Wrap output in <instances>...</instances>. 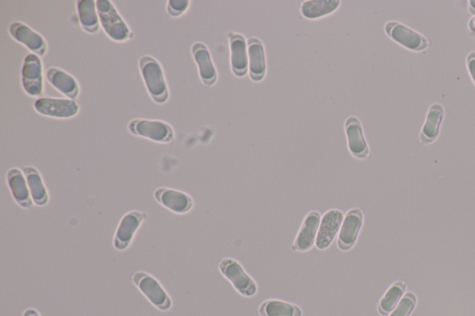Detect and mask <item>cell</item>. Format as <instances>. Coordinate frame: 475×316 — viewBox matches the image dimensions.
Wrapping results in <instances>:
<instances>
[{"label":"cell","instance_id":"4","mask_svg":"<svg viewBox=\"0 0 475 316\" xmlns=\"http://www.w3.org/2000/svg\"><path fill=\"white\" fill-rule=\"evenodd\" d=\"M218 267L222 275L229 281L240 294L246 297H252L257 294V284L238 261L232 258H225L221 260Z\"/></svg>","mask_w":475,"mask_h":316},{"label":"cell","instance_id":"11","mask_svg":"<svg viewBox=\"0 0 475 316\" xmlns=\"http://www.w3.org/2000/svg\"><path fill=\"white\" fill-rule=\"evenodd\" d=\"M344 218V214L336 209L330 210L323 215L316 240V246L319 250H326L330 247L341 229Z\"/></svg>","mask_w":475,"mask_h":316},{"label":"cell","instance_id":"2","mask_svg":"<svg viewBox=\"0 0 475 316\" xmlns=\"http://www.w3.org/2000/svg\"><path fill=\"white\" fill-rule=\"evenodd\" d=\"M96 5L101 27L112 40L122 43L133 38L134 33L118 13L114 3L110 0H98Z\"/></svg>","mask_w":475,"mask_h":316},{"label":"cell","instance_id":"15","mask_svg":"<svg viewBox=\"0 0 475 316\" xmlns=\"http://www.w3.org/2000/svg\"><path fill=\"white\" fill-rule=\"evenodd\" d=\"M191 52L198 66L202 82L206 86H212L218 79V74L211 58L209 49L204 44L197 42L191 47Z\"/></svg>","mask_w":475,"mask_h":316},{"label":"cell","instance_id":"9","mask_svg":"<svg viewBox=\"0 0 475 316\" xmlns=\"http://www.w3.org/2000/svg\"><path fill=\"white\" fill-rule=\"evenodd\" d=\"M385 31L393 40L413 52H421L429 46V41L425 38L399 22H388Z\"/></svg>","mask_w":475,"mask_h":316},{"label":"cell","instance_id":"23","mask_svg":"<svg viewBox=\"0 0 475 316\" xmlns=\"http://www.w3.org/2000/svg\"><path fill=\"white\" fill-rule=\"evenodd\" d=\"M444 118V108L439 103H435L428 111L425 125L421 130L420 139L421 143H430L437 138L441 123Z\"/></svg>","mask_w":475,"mask_h":316},{"label":"cell","instance_id":"22","mask_svg":"<svg viewBox=\"0 0 475 316\" xmlns=\"http://www.w3.org/2000/svg\"><path fill=\"white\" fill-rule=\"evenodd\" d=\"M22 170H24L33 203L38 206L47 205L49 203V193L46 187L44 186L40 173L32 166H25L22 168Z\"/></svg>","mask_w":475,"mask_h":316},{"label":"cell","instance_id":"12","mask_svg":"<svg viewBox=\"0 0 475 316\" xmlns=\"http://www.w3.org/2000/svg\"><path fill=\"white\" fill-rule=\"evenodd\" d=\"M146 218L147 214L137 211L129 212L122 218L114 239V246L116 250L123 251L128 248L135 233Z\"/></svg>","mask_w":475,"mask_h":316},{"label":"cell","instance_id":"32","mask_svg":"<svg viewBox=\"0 0 475 316\" xmlns=\"http://www.w3.org/2000/svg\"><path fill=\"white\" fill-rule=\"evenodd\" d=\"M471 13L475 14V1H470V7H469Z\"/></svg>","mask_w":475,"mask_h":316},{"label":"cell","instance_id":"21","mask_svg":"<svg viewBox=\"0 0 475 316\" xmlns=\"http://www.w3.org/2000/svg\"><path fill=\"white\" fill-rule=\"evenodd\" d=\"M77 4L81 26L86 33L96 35L100 31V26L96 1L94 0H80Z\"/></svg>","mask_w":475,"mask_h":316},{"label":"cell","instance_id":"17","mask_svg":"<svg viewBox=\"0 0 475 316\" xmlns=\"http://www.w3.org/2000/svg\"><path fill=\"white\" fill-rule=\"evenodd\" d=\"M345 130L350 152L356 158H366L369 155V147L365 141L363 129L359 119L354 116L347 118L345 122Z\"/></svg>","mask_w":475,"mask_h":316},{"label":"cell","instance_id":"19","mask_svg":"<svg viewBox=\"0 0 475 316\" xmlns=\"http://www.w3.org/2000/svg\"><path fill=\"white\" fill-rule=\"evenodd\" d=\"M25 175L17 168H13L8 172L7 181L14 200L22 208H32L33 200L30 198V190L28 187Z\"/></svg>","mask_w":475,"mask_h":316},{"label":"cell","instance_id":"27","mask_svg":"<svg viewBox=\"0 0 475 316\" xmlns=\"http://www.w3.org/2000/svg\"><path fill=\"white\" fill-rule=\"evenodd\" d=\"M416 299L412 294H407L393 310L390 316H409L414 309Z\"/></svg>","mask_w":475,"mask_h":316},{"label":"cell","instance_id":"3","mask_svg":"<svg viewBox=\"0 0 475 316\" xmlns=\"http://www.w3.org/2000/svg\"><path fill=\"white\" fill-rule=\"evenodd\" d=\"M132 135L150 139L157 143H173L175 139L173 128L167 123L154 120L135 119L128 124Z\"/></svg>","mask_w":475,"mask_h":316},{"label":"cell","instance_id":"18","mask_svg":"<svg viewBox=\"0 0 475 316\" xmlns=\"http://www.w3.org/2000/svg\"><path fill=\"white\" fill-rule=\"evenodd\" d=\"M230 52H232V68L239 77H243L248 72V49L246 38L238 33H230Z\"/></svg>","mask_w":475,"mask_h":316},{"label":"cell","instance_id":"14","mask_svg":"<svg viewBox=\"0 0 475 316\" xmlns=\"http://www.w3.org/2000/svg\"><path fill=\"white\" fill-rule=\"evenodd\" d=\"M154 198L161 205L176 214H186L193 206V198L186 193L167 187L157 189Z\"/></svg>","mask_w":475,"mask_h":316},{"label":"cell","instance_id":"6","mask_svg":"<svg viewBox=\"0 0 475 316\" xmlns=\"http://www.w3.org/2000/svg\"><path fill=\"white\" fill-rule=\"evenodd\" d=\"M133 282L148 300L161 311H167L172 306L169 296L153 276L137 272L133 276Z\"/></svg>","mask_w":475,"mask_h":316},{"label":"cell","instance_id":"20","mask_svg":"<svg viewBox=\"0 0 475 316\" xmlns=\"http://www.w3.org/2000/svg\"><path fill=\"white\" fill-rule=\"evenodd\" d=\"M248 58L250 77L255 82H259L265 77L266 72L265 50L259 39H248Z\"/></svg>","mask_w":475,"mask_h":316},{"label":"cell","instance_id":"26","mask_svg":"<svg viewBox=\"0 0 475 316\" xmlns=\"http://www.w3.org/2000/svg\"><path fill=\"white\" fill-rule=\"evenodd\" d=\"M405 287L403 282H398L387 290L379 304V311L382 315H386L395 310L404 294Z\"/></svg>","mask_w":475,"mask_h":316},{"label":"cell","instance_id":"5","mask_svg":"<svg viewBox=\"0 0 475 316\" xmlns=\"http://www.w3.org/2000/svg\"><path fill=\"white\" fill-rule=\"evenodd\" d=\"M22 85L30 97H39L44 92L43 64L33 53L25 56L22 67Z\"/></svg>","mask_w":475,"mask_h":316},{"label":"cell","instance_id":"24","mask_svg":"<svg viewBox=\"0 0 475 316\" xmlns=\"http://www.w3.org/2000/svg\"><path fill=\"white\" fill-rule=\"evenodd\" d=\"M339 6L338 0H309L301 6V13L306 19H319L333 13Z\"/></svg>","mask_w":475,"mask_h":316},{"label":"cell","instance_id":"16","mask_svg":"<svg viewBox=\"0 0 475 316\" xmlns=\"http://www.w3.org/2000/svg\"><path fill=\"white\" fill-rule=\"evenodd\" d=\"M47 80L55 89L68 97L77 100L80 96V85L77 79L63 70L52 67L47 71Z\"/></svg>","mask_w":475,"mask_h":316},{"label":"cell","instance_id":"7","mask_svg":"<svg viewBox=\"0 0 475 316\" xmlns=\"http://www.w3.org/2000/svg\"><path fill=\"white\" fill-rule=\"evenodd\" d=\"M35 110L41 116L56 119H70L80 111V105L75 100L41 97L33 104Z\"/></svg>","mask_w":475,"mask_h":316},{"label":"cell","instance_id":"31","mask_svg":"<svg viewBox=\"0 0 475 316\" xmlns=\"http://www.w3.org/2000/svg\"><path fill=\"white\" fill-rule=\"evenodd\" d=\"M472 32L475 33V16L471 19L470 24H469Z\"/></svg>","mask_w":475,"mask_h":316},{"label":"cell","instance_id":"13","mask_svg":"<svg viewBox=\"0 0 475 316\" xmlns=\"http://www.w3.org/2000/svg\"><path fill=\"white\" fill-rule=\"evenodd\" d=\"M322 216L317 212H311L306 215L303 225L298 232L292 250L305 253L310 250L316 243Z\"/></svg>","mask_w":475,"mask_h":316},{"label":"cell","instance_id":"1","mask_svg":"<svg viewBox=\"0 0 475 316\" xmlns=\"http://www.w3.org/2000/svg\"><path fill=\"white\" fill-rule=\"evenodd\" d=\"M139 66L149 95L154 102L164 104L169 99V91L161 64L151 56H143Z\"/></svg>","mask_w":475,"mask_h":316},{"label":"cell","instance_id":"10","mask_svg":"<svg viewBox=\"0 0 475 316\" xmlns=\"http://www.w3.org/2000/svg\"><path fill=\"white\" fill-rule=\"evenodd\" d=\"M363 225V212L361 209H352L347 212L340 229L338 247L347 251L355 246L359 231Z\"/></svg>","mask_w":475,"mask_h":316},{"label":"cell","instance_id":"29","mask_svg":"<svg viewBox=\"0 0 475 316\" xmlns=\"http://www.w3.org/2000/svg\"><path fill=\"white\" fill-rule=\"evenodd\" d=\"M467 66L469 72L475 84V52H472L467 58Z\"/></svg>","mask_w":475,"mask_h":316},{"label":"cell","instance_id":"8","mask_svg":"<svg viewBox=\"0 0 475 316\" xmlns=\"http://www.w3.org/2000/svg\"><path fill=\"white\" fill-rule=\"evenodd\" d=\"M8 32L14 40L24 45L33 54L38 55V57H43L46 54L47 45L43 36L24 22H13L8 28Z\"/></svg>","mask_w":475,"mask_h":316},{"label":"cell","instance_id":"25","mask_svg":"<svg viewBox=\"0 0 475 316\" xmlns=\"http://www.w3.org/2000/svg\"><path fill=\"white\" fill-rule=\"evenodd\" d=\"M261 316H302V310L295 304L279 300H269L259 307Z\"/></svg>","mask_w":475,"mask_h":316},{"label":"cell","instance_id":"28","mask_svg":"<svg viewBox=\"0 0 475 316\" xmlns=\"http://www.w3.org/2000/svg\"><path fill=\"white\" fill-rule=\"evenodd\" d=\"M190 1L189 0H169L167 2V13L171 17H179L183 15L189 8Z\"/></svg>","mask_w":475,"mask_h":316},{"label":"cell","instance_id":"30","mask_svg":"<svg viewBox=\"0 0 475 316\" xmlns=\"http://www.w3.org/2000/svg\"><path fill=\"white\" fill-rule=\"evenodd\" d=\"M24 316H40L38 313L33 309H28L24 312Z\"/></svg>","mask_w":475,"mask_h":316}]
</instances>
